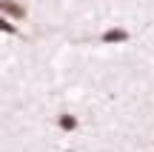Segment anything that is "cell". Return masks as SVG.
<instances>
[{
    "instance_id": "cell-2",
    "label": "cell",
    "mask_w": 154,
    "mask_h": 152,
    "mask_svg": "<svg viewBox=\"0 0 154 152\" xmlns=\"http://www.w3.org/2000/svg\"><path fill=\"white\" fill-rule=\"evenodd\" d=\"M0 6H3V15L11 17V20H23L26 17V6H20L17 0H3Z\"/></svg>"
},
{
    "instance_id": "cell-3",
    "label": "cell",
    "mask_w": 154,
    "mask_h": 152,
    "mask_svg": "<svg viewBox=\"0 0 154 152\" xmlns=\"http://www.w3.org/2000/svg\"><path fill=\"white\" fill-rule=\"evenodd\" d=\"M57 126H60L63 132H74L77 126H80V121H77V115H72V112H60L57 115Z\"/></svg>"
},
{
    "instance_id": "cell-4",
    "label": "cell",
    "mask_w": 154,
    "mask_h": 152,
    "mask_svg": "<svg viewBox=\"0 0 154 152\" xmlns=\"http://www.w3.org/2000/svg\"><path fill=\"white\" fill-rule=\"evenodd\" d=\"M0 32H6V34H17V32H20V29H17L14 26V20H11V17H0Z\"/></svg>"
},
{
    "instance_id": "cell-1",
    "label": "cell",
    "mask_w": 154,
    "mask_h": 152,
    "mask_svg": "<svg viewBox=\"0 0 154 152\" xmlns=\"http://www.w3.org/2000/svg\"><path fill=\"white\" fill-rule=\"evenodd\" d=\"M128 37H131V34H128V29L111 26V29H106V32L100 34V43H106V46H120V43H126Z\"/></svg>"
}]
</instances>
